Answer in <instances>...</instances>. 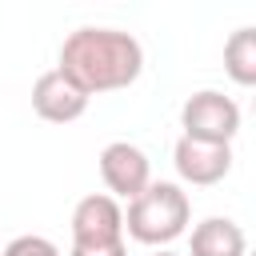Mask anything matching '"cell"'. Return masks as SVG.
<instances>
[{
    "label": "cell",
    "mask_w": 256,
    "mask_h": 256,
    "mask_svg": "<svg viewBox=\"0 0 256 256\" xmlns=\"http://www.w3.org/2000/svg\"><path fill=\"white\" fill-rule=\"evenodd\" d=\"M60 72L84 96L116 92L144 72V48L132 32L120 28H76L60 44Z\"/></svg>",
    "instance_id": "1"
},
{
    "label": "cell",
    "mask_w": 256,
    "mask_h": 256,
    "mask_svg": "<svg viewBox=\"0 0 256 256\" xmlns=\"http://www.w3.org/2000/svg\"><path fill=\"white\" fill-rule=\"evenodd\" d=\"M192 220V204H188V192L172 180H152L136 200H128V216H124V228L132 240L140 244H172L176 236H184Z\"/></svg>",
    "instance_id": "2"
},
{
    "label": "cell",
    "mask_w": 256,
    "mask_h": 256,
    "mask_svg": "<svg viewBox=\"0 0 256 256\" xmlns=\"http://www.w3.org/2000/svg\"><path fill=\"white\" fill-rule=\"evenodd\" d=\"M180 128L188 140H204V144H232V136L240 132V104L216 88L192 92L180 108Z\"/></svg>",
    "instance_id": "3"
},
{
    "label": "cell",
    "mask_w": 256,
    "mask_h": 256,
    "mask_svg": "<svg viewBox=\"0 0 256 256\" xmlns=\"http://www.w3.org/2000/svg\"><path fill=\"white\" fill-rule=\"evenodd\" d=\"M120 240H124V212L108 192H92L72 208V248H96Z\"/></svg>",
    "instance_id": "4"
},
{
    "label": "cell",
    "mask_w": 256,
    "mask_h": 256,
    "mask_svg": "<svg viewBox=\"0 0 256 256\" xmlns=\"http://www.w3.org/2000/svg\"><path fill=\"white\" fill-rule=\"evenodd\" d=\"M100 176H104L112 200H116V196L136 200V196L152 184V164H148V156H144L136 144L112 140V144L100 152Z\"/></svg>",
    "instance_id": "5"
},
{
    "label": "cell",
    "mask_w": 256,
    "mask_h": 256,
    "mask_svg": "<svg viewBox=\"0 0 256 256\" xmlns=\"http://www.w3.org/2000/svg\"><path fill=\"white\" fill-rule=\"evenodd\" d=\"M88 100H92V96H84L60 68L36 76V84H32V108H36V116L48 120V124L80 120V116L88 112Z\"/></svg>",
    "instance_id": "6"
},
{
    "label": "cell",
    "mask_w": 256,
    "mask_h": 256,
    "mask_svg": "<svg viewBox=\"0 0 256 256\" xmlns=\"http://www.w3.org/2000/svg\"><path fill=\"white\" fill-rule=\"evenodd\" d=\"M172 160H176L180 180L200 184V188H204V184H220V180L228 176V168H232V144H204V140L180 136Z\"/></svg>",
    "instance_id": "7"
},
{
    "label": "cell",
    "mask_w": 256,
    "mask_h": 256,
    "mask_svg": "<svg viewBox=\"0 0 256 256\" xmlns=\"http://www.w3.org/2000/svg\"><path fill=\"white\" fill-rule=\"evenodd\" d=\"M244 228L228 216H208L192 228V256H244Z\"/></svg>",
    "instance_id": "8"
},
{
    "label": "cell",
    "mask_w": 256,
    "mask_h": 256,
    "mask_svg": "<svg viewBox=\"0 0 256 256\" xmlns=\"http://www.w3.org/2000/svg\"><path fill=\"white\" fill-rule=\"evenodd\" d=\"M224 72L240 88L256 84V28H236L228 36V44H224Z\"/></svg>",
    "instance_id": "9"
},
{
    "label": "cell",
    "mask_w": 256,
    "mask_h": 256,
    "mask_svg": "<svg viewBox=\"0 0 256 256\" xmlns=\"http://www.w3.org/2000/svg\"><path fill=\"white\" fill-rule=\"evenodd\" d=\"M0 256H60V248L44 236H16Z\"/></svg>",
    "instance_id": "10"
},
{
    "label": "cell",
    "mask_w": 256,
    "mask_h": 256,
    "mask_svg": "<svg viewBox=\"0 0 256 256\" xmlns=\"http://www.w3.org/2000/svg\"><path fill=\"white\" fill-rule=\"evenodd\" d=\"M72 256H128V244H96V248H72Z\"/></svg>",
    "instance_id": "11"
},
{
    "label": "cell",
    "mask_w": 256,
    "mask_h": 256,
    "mask_svg": "<svg viewBox=\"0 0 256 256\" xmlns=\"http://www.w3.org/2000/svg\"><path fill=\"white\" fill-rule=\"evenodd\" d=\"M156 256H176V252H156Z\"/></svg>",
    "instance_id": "12"
}]
</instances>
